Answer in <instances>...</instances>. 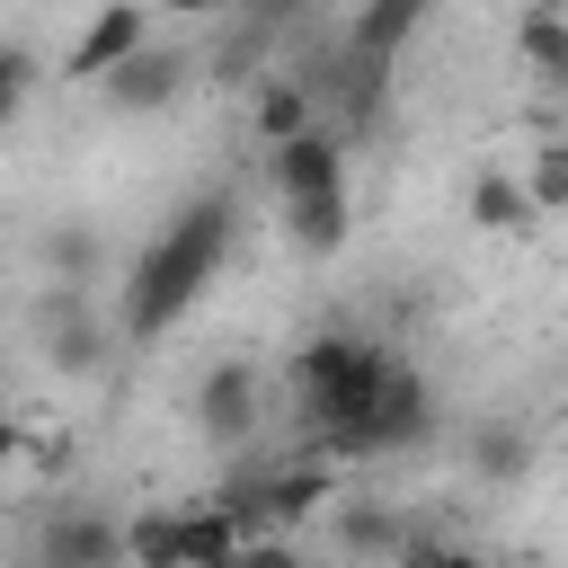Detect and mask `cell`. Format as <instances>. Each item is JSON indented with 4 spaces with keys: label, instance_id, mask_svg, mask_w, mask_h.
<instances>
[{
    "label": "cell",
    "instance_id": "obj_1",
    "mask_svg": "<svg viewBox=\"0 0 568 568\" xmlns=\"http://www.w3.org/2000/svg\"><path fill=\"white\" fill-rule=\"evenodd\" d=\"M222 248H231V204H222V195H195V204L133 257L124 302H115V328H124V337H160V328H178V320L195 311V293L213 284Z\"/></svg>",
    "mask_w": 568,
    "mask_h": 568
},
{
    "label": "cell",
    "instance_id": "obj_2",
    "mask_svg": "<svg viewBox=\"0 0 568 568\" xmlns=\"http://www.w3.org/2000/svg\"><path fill=\"white\" fill-rule=\"evenodd\" d=\"M399 355L382 346V337H355V328H320L302 355H293V399L311 408V426H320V453L328 462H346V435L373 417V399H382V373H390Z\"/></svg>",
    "mask_w": 568,
    "mask_h": 568
},
{
    "label": "cell",
    "instance_id": "obj_3",
    "mask_svg": "<svg viewBox=\"0 0 568 568\" xmlns=\"http://www.w3.org/2000/svg\"><path fill=\"white\" fill-rule=\"evenodd\" d=\"M426 426H435V390H426V373L390 364V373H382V399H373V417H364V426L346 435V462L417 453V444H426Z\"/></svg>",
    "mask_w": 568,
    "mask_h": 568
},
{
    "label": "cell",
    "instance_id": "obj_4",
    "mask_svg": "<svg viewBox=\"0 0 568 568\" xmlns=\"http://www.w3.org/2000/svg\"><path fill=\"white\" fill-rule=\"evenodd\" d=\"M142 44H151V0H98L89 27L71 36V53H62V80H106Z\"/></svg>",
    "mask_w": 568,
    "mask_h": 568
},
{
    "label": "cell",
    "instance_id": "obj_5",
    "mask_svg": "<svg viewBox=\"0 0 568 568\" xmlns=\"http://www.w3.org/2000/svg\"><path fill=\"white\" fill-rule=\"evenodd\" d=\"M266 178H275L284 204H293V195H328V186H346V142H337L328 124H302V133L266 142Z\"/></svg>",
    "mask_w": 568,
    "mask_h": 568
},
{
    "label": "cell",
    "instance_id": "obj_6",
    "mask_svg": "<svg viewBox=\"0 0 568 568\" xmlns=\"http://www.w3.org/2000/svg\"><path fill=\"white\" fill-rule=\"evenodd\" d=\"M115 115H160L178 89H186V53H169V44H142V53H124L106 80H89Z\"/></svg>",
    "mask_w": 568,
    "mask_h": 568
},
{
    "label": "cell",
    "instance_id": "obj_7",
    "mask_svg": "<svg viewBox=\"0 0 568 568\" xmlns=\"http://www.w3.org/2000/svg\"><path fill=\"white\" fill-rule=\"evenodd\" d=\"M36 568H124V524L98 515V506H71V515L44 524Z\"/></svg>",
    "mask_w": 568,
    "mask_h": 568
},
{
    "label": "cell",
    "instance_id": "obj_8",
    "mask_svg": "<svg viewBox=\"0 0 568 568\" xmlns=\"http://www.w3.org/2000/svg\"><path fill=\"white\" fill-rule=\"evenodd\" d=\"M195 417H204V435L213 444H248L257 435V364H213L204 382H195Z\"/></svg>",
    "mask_w": 568,
    "mask_h": 568
},
{
    "label": "cell",
    "instance_id": "obj_9",
    "mask_svg": "<svg viewBox=\"0 0 568 568\" xmlns=\"http://www.w3.org/2000/svg\"><path fill=\"white\" fill-rule=\"evenodd\" d=\"M44 355H53V373H98L106 364V328L89 320V293L71 284V293H44Z\"/></svg>",
    "mask_w": 568,
    "mask_h": 568
},
{
    "label": "cell",
    "instance_id": "obj_10",
    "mask_svg": "<svg viewBox=\"0 0 568 568\" xmlns=\"http://www.w3.org/2000/svg\"><path fill=\"white\" fill-rule=\"evenodd\" d=\"M248 541V524L231 515V497H204V506H178V568H231Z\"/></svg>",
    "mask_w": 568,
    "mask_h": 568
},
{
    "label": "cell",
    "instance_id": "obj_11",
    "mask_svg": "<svg viewBox=\"0 0 568 568\" xmlns=\"http://www.w3.org/2000/svg\"><path fill=\"white\" fill-rule=\"evenodd\" d=\"M426 9H435V0H364V9H355V36H346V62L390 71V62H399V44L426 27Z\"/></svg>",
    "mask_w": 568,
    "mask_h": 568
},
{
    "label": "cell",
    "instance_id": "obj_12",
    "mask_svg": "<svg viewBox=\"0 0 568 568\" xmlns=\"http://www.w3.org/2000/svg\"><path fill=\"white\" fill-rule=\"evenodd\" d=\"M346 231H355L346 186H328V195H293V204H284V240H293L302 257H337V248H346Z\"/></svg>",
    "mask_w": 568,
    "mask_h": 568
},
{
    "label": "cell",
    "instance_id": "obj_13",
    "mask_svg": "<svg viewBox=\"0 0 568 568\" xmlns=\"http://www.w3.org/2000/svg\"><path fill=\"white\" fill-rule=\"evenodd\" d=\"M470 222H479V231H506V240L541 231V213H532L524 178H506V169H479V178H470Z\"/></svg>",
    "mask_w": 568,
    "mask_h": 568
},
{
    "label": "cell",
    "instance_id": "obj_14",
    "mask_svg": "<svg viewBox=\"0 0 568 568\" xmlns=\"http://www.w3.org/2000/svg\"><path fill=\"white\" fill-rule=\"evenodd\" d=\"M515 53H524V71L532 80H568V9H550V0H532L524 9V27H515Z\"/></svg>",
    "mask_w": 568,
    "mask_h": 568
},
{
    "label": "cell",
    "instance_id": "obj_15",
    "mask_svg": "<svg viewBox=\"0 0 568 568\" xmlns=\"http://www.w3.org/2000/svg\"><path fill=\"white\" fill-rule=\"evenodd\" d=\"M302 124H320V115H311V80L266 71V80H257V142H284V133H302Z\"/></svg>",
    "mask_w": 568,
    "mask_h": 568
},
{
    "label": "cell",
    "instance_id": "obj_16",
    "mask_svg": "<svg viewBox=\"0 0 568 568\" xmlns=\"http://www.w3.org/2000/svg\"><path fill=\"white\" fill-rule=\"evenodd\" d=\"M470 470L497 479V488H515V479L532 470V435H524V426H479V435H470Z\"/></svg>",
    "mask_w": 568,
    "mask_h": 568
},
{
    "label": "cell",
    "instance_id": "obj_17",
    "mask_svg": "<svg viewBox=\"0 0 568 568\" xmlns=\"http://www.w3.org/2000/svg\"><path fill=\"white\" fill-rule=\"evenodd\" d=\"M124 568H178V506H142L124 524Z\"/></svg>",
    "mask_w": 568,
    "mask_h": 568
},
{
    "label": "cell",
    "instance_id": "obj_18",
    "mask_svg": "<svg viewBox=\"0 0 568 568\" xmlns=\"http://www.w3.org/2000/svg\"><path fill=\"white\" fill-rule=\"evenodd\" d=\"M524 195H532V213H541V222H550V213H568V142H541V151H532Z\"/></svg>",
    "mask_w": 568,
    "mask_h": 568
},
{
    "label": "cell",
    "instance_id": "obj_19",
    "mask_svg": "<svg viewBox=\"0 0 568 568\" xmlns=\"http://www.w3.org/2000/svg\"><path fill=\"white\" fill-rule=\"evenodd\" d=\"M337 541H346L355 559H390V541H399V515H390V506H346V515H337Z\"/></svg>",
    "mask_w": 568,
    "mask_h": 568
},
{
    "label": "cell",
    "instance_id": "obj_20",
    "mask_svg": "<svg viewBox=\"0 0 568 568\" xmlns=\"http://www.w3.org/2000/svg\"><path fill=\"white\" fill-rule=\"evenodd\" d=\"M27 80H36V62H27V44H0V124L27 106Z\"/></svg>",
    "mask_w": 568,
    "mask_h": 568
},
{
    "label": "cell",
    "instance_id": "obj_21",
    "mask_svg": "<svg viewBox=\"0 0 568 568\" xmlns=\"http://www.w3.org/2000/svg\"><path fill=\"white\" fill-rule=\"evenodd\" d=\"M231 568H302V550H293V532H266V541H240Z\"/></svg>",
    "mask_w": 568,
    "mask_h": 568
},
{
    "label": "cell",
    "instance_id": "obj_22",
    "mask_svg": "<svg viewBox=\"0 0 568 568\" xmlns=\"http://www.w3.org/2000/svg\"><path fill=\"white\" fill-rule=\"evenodd\" d=\"M18 453H27V417L0 399V470H18Z\"/></svg>",
    "mask_w": 568,
    "mask_h": 568
},
{
    "label": "cell",
    "instance_id": "obj_23",
    "mask_svg": "<svg viewBox=\"0 0 568 568\" xmlns=\"http://www.w3.org/2000/svg\"><path fill=\"white\" fill-rule=\"evenodd\" d=\"M151 9H169V18H213V9H231V0H151Z\"/></svg>",
    "mask_w": 568,
    "mask_h": 568
},
{
    "label": "cell",
    "instance_id": "obj_24",
    "mask_svg": "<svg viewBox=\"0 0 568 568\" xmlns=\"http://www.w3.org/2000/svg\"><path fill=\"white\" fill-rule=\"evenodd\" d=\"M435 568H497V559H488V550H470V541H453V550H444Z\"/></svg>",
    "mask_w": 568,
    "mask_h": 568
},
{
    "label": "cell",
    "instance_id": "obj_25",
    "mask_svg": "<svg viewBox=\"0 0 568 568\" xmlns=\"http://www.w3.org/2000/svg\"><path fill=\"white\" fill-rule=\"evenodd\" d=\"M231 9H240V0H231Z\"/></svg>",
    "mask_w": 568,
    "mask_h": 568
}]
</instances>
